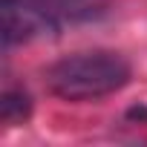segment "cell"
Listing matches in <instances>:
<instances>
[{"mask_svg":"<svg viewBox=\"0 0 147 147\" xmlns=\"http://www.w3.org/2000/svg\"><path fill=\"white\" fill-rule=\"evenodd\" d=\"M32 115V98L26 90H3V95H0V118H3L6 124H23L26 118Z\"/></svg>","mask_w":147,"mask_h":147,"instance_id":"7a4b0ae2","label":"cell"},{"mask_svg":"<svg viewBox=\"0 0 147 147\" xmlns=\"http://www.w3.org/2000/svg\"><path fill=\"white\" fill-rule=\"evenodd\" d=\"M43 78L55 98L81 104V101H101L113 92H121L133 78V66L121 52L84 49L49 63Z\"/></svg>","mask_w":147,"mask_h":147,"instance_id":"6da1fadb","label":"cell"}]
</instances>
